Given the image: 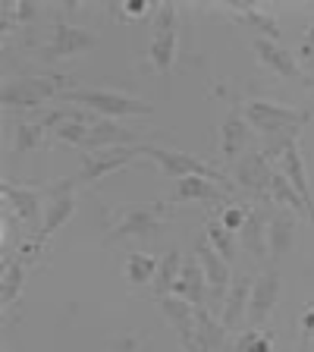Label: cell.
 <instances>
[{"instance_id": "cell-1", "label": "cell", "mask_w": 314, "mask_h": 352, "mask_svg": "<svg viewBox=\"0 0 314 352\" xmlns=\"http://www.w3.org/2000/svg\"><path fill=\"white\" fill-rule=\"evenodd\" d=\"M63 104H76V107L88 110V113H98V117H148L154 113V104L142 101V98L123 95V91H113V88H66L60 95Z\"/></svg>"}, {"instance_id": "cell-2", "label": "cell", "mask_w": 314, "mask_h": 352, "mask_svg": "<svg viewBox=\"0 0 314 352\" xmlns=\"http://www.w3.org/2000/svg\"><path fill=\"white\" fill-rule=\"evenodd\" d=\"M167 220V201H151V205H132L123 208L113 220L104 227V242H123V239H145L157 233Z\"/></svg>"}, {"instance_id": "cell-3", "label": "cell", "mask_w": 314, "mask_h": 352, "mask_svg": "<svg viewBox=\"0 0 314 352\" xmlns=\"http://www.w3.org/2000/svg\"><path fill=\"white\" fill-rule=\"evenodd\" d=\"M66 91V76H19L7 79L0 101L7 110H35L47 98H60Z\"/></svg>"}, {"instance_id": "cell-4", "label": "cell", "mask_w": 314, "mask_h": 352, "mask_svg": "<svg viewBox=\"0 0 314 352\" xmlns=\"http://www.w3.org/2000/svg\"><path fill=\"white\" fill-rule=\"evenodd\" d=\"M245 120L261 135L277 139V135H286V132H299L311 120V110H293V107H283V104L251 98V101H245Z\"/></svg>"}, {"instance_id": "cell-5", "label": "cell", "mask_w": 314, "mask_h": 352, "mask_svg": "<svg viewBox=\"0 0 314 352\" xmlns=\"http://www.w3.org/2000/svg\"><path fill=\"white\" fill-rule=\"evenodd\" d=\"M176 19H179V10L176 3H161L154 10V32H151V44H148V57L157 76H167L170 66L176 60Z\"/></svg>"}, {"instance_id": "cell-6", "label": "cell", "mask_w": 314, "mask_h": 352, "mask_svg": "<svg viewBox=\"0 0 314 352\" xmlns=\"http://www.w3.org/2000/svg\"><path fill=\"white\" fill-rule=\"evenodd\" d=\"M76 186L79 179H60V183H51L47 186V205H44V223L38 230L35 242L38 249H41L44 242L51 239L63 223H69V217L76 214Z\"/></svg>"}, {"instance_id": "cell-7", "label": "cell", "mask_w": 314, "mask_h": 352, "mask_svg": "<svg viewBox=\"0 0 314 352\" xmlns=\"http://www.w3.org/2000/svg\"><path fill=\"white\" fill-rule=\"evenodd\" d=\"M142 154H145V145H120V148H101V151H82L79 154L82 170L76 179H79V183H98L104 176L129 167Z\"/></svg>"}, {"instance_id": "cell-8", "label": "cell", "mask_w": 314, "mask_h": 352, "mask_svg": "<svg viewBox=\"0 0 314 352\" xmlns=\"http://www.w3.org/2000/svg\"><path fill=\"white\" fill-rule=\"evenodd\" d=\"M145 157L157 161L161 173L167 179H183V176H205V179H214V183H223V173L211 164L198 161L186 151H173V148H161V145H148L145 142Z\"/></svg>"}, {"instance_id": "cell-9", "label": "cell", "mask_w": 314, "mask_h": 352, "mask_svg": "<svg viewBox=\"0 0 314 352\" xmlns=\"http://www.w3.org/2000/svg\"><path fill=\"white\" fill-rule=\"evenodd\" d=\"M0 192H3V201H7V208L16 214V220H19L22 227L32 233V239L38 236V230H41V198L47 195V189L44 186H13V183H3L0 186Z\"/></svg>"}, {"instance_id": "cell-10", "label": "cell", "mask_w": 314, "mask_h": 352, "mask_svg": "<svg viewBox=\"0 0 314 352\" xmlns=\"http://www.w3.org/2000/svg\"><path fill=\"white\" fill-rule=\"evenodd\" d=\"M98 44L95 32L82 29V25H69V22L57 19L54 22V35L51 41L41 47V60L44 63H54V60H66V57H76V54L88 51Z\"/></svg>"}, {"instance_id": "cell-11", "label": "cell", "mask_w": 314, "mask_h": 352, "mask_svg": "<svg viewBox=\"0 0 314 352\" xmlns=\"http://www.w3.org/2000/svg\"><path fill=\"white\" fill-rule=\"evenodd\" d=\"M195 258L201 261V271H205L208 280V305H223L229 293V264L220 258V252L214 249L208 239H198L195 242Z\"/></svg>"}, {"instance_id": "cell-12", "label": "cell", "mask_w": 314, "mask_h": 352, "mask_svg": "<svg viewBox=\"0 0 314 352\" xmlns=\"http://www.w3.org/2000/svg\"><path fill=\"white\" fill-rule=\"evenodd\" d=\"M157 308H161V315L176 327V337H179L183 349L186 352H195L198 349V321H195L198 308L192 305L189 299H183V296H176V293L157 299ZM198 352H201V349H198Z\"/></svg>"}, {"instance_id": "cell-13", "label": "cell", "mask_w": 314, "mask_h": 352, "mask_svg": "<svg viewBox=\"0 0 314 352\" xmlns=\"http://www.w3.org/2000/svg\"><path fill=\"white\" fill-rule=\"evenodd\" d=\"M280 271L277 267H267L261 277H255V286H251V299H249V321L261 324L271 318V311L277 308L280 302Z\"/></svg>"}, {"instance_id": "cell-14", "label": "cell", "mask_w": 314, "mask_h": 352, "mask_svg": "<svg viewBox=\"0 0 314 352\" xmlns=\"http://www.w3.org/2000/svg\"><path fill=\"white\" fill-rule=\"evenodd\" d=\"M271 176H273V167H271V161H267L264 151H251V154H245L242 161H236V183H239L245 192H251L255 198L267 195Z\"/></svg>"}, {"instance_id": "cell-15", "label": "cell", "mask_w": 314, "mask_h": 352, "mask_svg": "<svg viewBox=\"0 0 314 352\" xmlns=\"http://www.w3.org/2000/svg\"><path fill=\"white\" fill-rule=\"evenodd\" d=\"M280 170L293 183V189L302 195V201L308 208V220L314 223V198H311V189H308V173H305V161H302V151H299V139L283 145V151H280Z\"/></svg>"}, {"instance_id": "cell-16", "label": "cell", "mask_w": 314, "mask_h": 352, "mask_svg": "<svg viewBox=\"0 0 314 352\" xmlns=\"http://www.w3.org/2000/svg\"><path fill=\"white\" fill-rule=\"evenodd\" d=\"M120 145H135V132L120 126L117 120L98 117L88 126V139L82 145V151H101V148H120Z\"/></svg>"}, {"instance_id": "cell-17", "label": "cell", "mask_w": 314, "mask_h": 352, "mask_svg": "<svg viewBox=\"0 0 314 352\" xmlns=\"http://www.w3.org/2000/svg\"><path fill=\"white\" fill-rule=\"evenodd\" d=\"M251 286H255V277H249V274H239V277L229 283V293H227V299H223V305H220V321H223L227 330L239 327V321L249 315Z\"/></svg>"}, {"instance_id": "cell-18", "label": "cell", "mask_w": 314, "mask_h": 352, "mask_svg": "<svg viewBox=\"0 0 314 352\" xmlns=\"http://www.w3.org/2000/svg\"><path fill=\"white\" fill-rule=\"evenodd\" d=\"M249 120H245V110L233 107L227 113V120L220 123V154H223V161H239L242 148L249 142Z\"/></svg>"}, {"instance_id": "cell-19", "label": "cell", "mask_w": 314, "mask_h": 352, "mask_svg": "<svg viewBox=\"0 0 314 352\" xmlns=\"http://www.w3.org/2000/svg\"><path fill=\"white\" fill-rule=\"evenodd\" d=\"M251 47H255L258 60H261L264 66H271L277 76H283V79H302V66H299V60H295V54L280 47L277 41H271V38H255Z\"/></svg>"}, {"instance_id": "cell-20", "label": "cell", "mask_w": 314, "mask_h": 352, "mask_svg": "<svg viewBox=\"0 0 314 352\" xmlns=\"http://www.w3.org/2000/svg\"><path fill=\"white\" fill-rule=\"evenodd\" d=\"M295 230H299V223L286 211L273 214V217L267 220V255H271V267H277L280 258L295 245Z\"/></svg>"}, {"instance_id": "cell-21", "label": "cell", "mask_w": 314, "mask_h": 352, "mask_svg": "<svg viewBox=\"0 0 314 352\" xmlns=\"http://www.w3.org/2000/svg\"><path fill=\"white\" fill-rule=\"evenodd\" d=\"M239 239H242V249L249 252L255 261H267V214L261 208H249V217L242 223L239 230Z\"/></svg>"}, {"instance_id": "cell-22", "label": "cell", "mask_w": 314, "mask_h": 352, "mask_svg": "<svg viewBox=\"0 0 314 352\" xmlns=\"http://www.w3.org/2000/svg\"><path fill=\"white\" fill-rule=\"evenodd\" d=\"M173 293L189 299L195 308L208 305V280H205V271H201V261H198V258H186L183 261V271H179V280H176Z\"/></svg>"}, {"instance_id": "cell-23", "label": "cell", "mask_w": 314, "mask_h": 352, "mask_svg": "<svg viewBox=\"0 0 314 352\" xmlns=\"http://www.w3.org/2000/svg\"><path fill=\"white\" fill-rule=\"evenodd\" d=\"M179 201H227L229 205L227 192L220 189L214 179H205V176H183V179H176L173 205H179Z\"/></svg>"}, {"instance_id": "cell-24", "label": "cell", "mask_w": 314, "mask_h": 352, "mask_svg": "<svg viewBox=\"0 0 314 352\" xmlns=\"http://www.w3.org/2000/svg\"><path fill=\"white\" fill-rule=\"evenodd\" d=\"M183 252L179 249H170L167 255L161 258V264H157V274H154V280H151V293H154V299H164V296H170L173 293V286H176V280H179V271H183Z\"/></svg>"}, {"instance_id": "cell-25", "label": "cell", "mask_w": 314, "mask_h": 352, "mask_svg": "<svg viewBox=\"0 0 314 352\" xmlns=\"http://www.w3.org/2000/svg\"><path fill=\"white\" fill-rule=\"evenodd\" d=\"M51 132V126L44 123V117L38 120H19L13 129V154H25L35 151V148L44 145V135Z\"/></svg>"}, {"instance_id": "cell-26", "label": "cell", "mask_w": 314, "mask_h": 352, "mask_svg": "<svg viewBox=\"0 0 314 352\" xmlns=\"http://www.w3.org/2000/svg\"><path fill=\"white\" fill-rule=\"evenodd\" d=\"M195 321H198V349L201 352H217L220 346H223V340H227V327H223V321H217L208 308H198Z\"/></svg>"}, {"instance_id": "cell-27", "label": "cell", "mask_w": 314, "mask_h": 352, "mask_svg": "<svg viewBox=\"0 0 314 352\" xmlns=\"http://www.w3.org/2000/svg\"><path fill=\"white\" fill-rule=\"evenodd\" d=\"M264 201H273V205H283V208H295L299 214H305V217H308L305 201H302V195L293 189V183L286 179L283 170H273L271 186H267V195H264Z\"/></svg>"}, {"instance_id": "cell-28", "label": "cell", "mask_w": 314, "mask_h": 352, "mask_svg": "<svg viewBox=\"0 0 314 352\" xmlns=\"http://www.w3.org/2000/svg\"><path fill=\"white\" fill-rule=\"evenodd\" d=\"M25 271H29V255H22V252H19V258L3 264V283H0V305L3 308L13 305V299L19 296Z\"/></svg>"}, {"instance_id": "cell-29", "label": "cell", "mask_w": 314, "mask_h": 352, "mask_svg": "<svg viewBox=\"0 0 314 352\" xmlns=\"http://www.w3.org/2000/svg\"><path fill=\"white\" fill-rule=\"evenodd\" d=\"M233 7V13L239 16L245 25H251V29H258L261 32V38H271V41H277L280 38V25H277V19H273L271 13H261L258 7H251V3H229Z\"/></svg>"}, {"instance_id": "cell-30", "label": "cell", "mask_w": 314, "mask_h": 352, "mask_svg": "<svg viewBox=\"0 0 314 352\" xmlns=\"http://www.w3.org/2000/svg\"><path fill=\"white\" fill-rule=\"evenodd\" d=\"M157 264H161V258L145 255V252H129V258H126V280L132 286L151 283L154 274H157Z\"/></svg>"}, {"instance_id": "cell-31", "label": "cell", "mask_w": 314, "mask_h": 352, "mask_svg": "<svg viewBox=\"0 0 314 352\" xmlns=\"http://www.w3.org/2000/svg\"><path fill=\"white\" fill-rule=\"evenodd\" d=\"M205 239L220 252V258H223L227 264L236 261V252H239V245H236V233H229L220 220H208V236Z\"/></svg>"}, {"instance_id": "cell-32", "label": "cell", "mask_w": 314, "mask_h": 352, "mask_svg": "<svg viewBox=\"0 0 314 352\" xmlns=\"http://www.w3.org/2000/svg\"><path fill=\"white\" fill-rule=\"evenodd\" d=\"M239 352H273V337L261 333V330H249L239 340Z\"/></svg>"}, {"instance_id": "cell-33", "label": "cell", "mask_w": 314, "mask_h": 352, "mask_svg": "<svg viewBox=\"0 0 314 352\" xmlns=\"http://www.w3.org/2000/svg\"><path fill=\"white\" fill-rule=\"evenodd\" d=\"M245 217H249V211H245V205H229L220 211V223L229 230V233H239L242 223H245Z\"/></svg>"}, {"instance_id": "cell-34", "label": "cell", "mask_w": 314, "mask_h": 352, "mask_svg": "<svg viewBox=\"0 0 314 352\" xmlns=\"http://www.w3.org/2000/svg\"><path fill=\"white\" fill-rule=\"evenodd\" d=\"M299 60L302 63H314V25H308L305 38L299 44Z\"/></svg>"}, {"instance_id": "cell-35", "label": "cell", "mask_w": 314, "mask_h": 352, "mask_svg": "<svg viewBox=\"0 0 314 352\" xmlns=\"http://www.w3.org/2000/svg\"><path fill=\"white\" fill-rule=\"evenodd\" d=\"M123 13L126 16H145L148 13V3H145V0H126V3H123Z\"/></svg>"}, {"instance_id": "cell-36", "label": "cell", "mask_w": 314, "mask_h": 352, "mask_svg": "<svg viewBox=\"0 0 314 352\" xmlns=\"http://www.w3.org/2000/svg\"><path fill=\"white\" fill-rule=\"evenodd\" d=\"M302 333H305V337H314V308H308L305 315H302Z\"/></svg>"}]
</instances>
